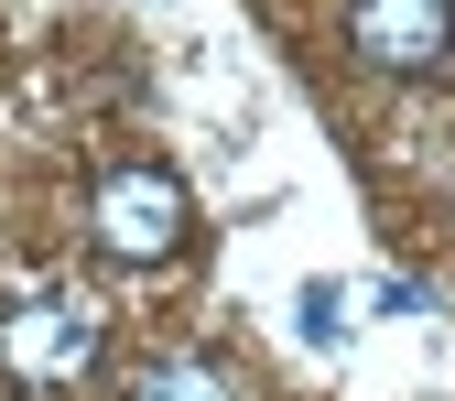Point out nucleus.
I'll use <instances>...</instances> for the list:
<instances>
[{"label": "nucleus", "instance_id": "1", "mask_svg": "<svg viewBox=\"0 0 455 401\" xmlns=\"http://www.w3.org/2000/svg\"><path fill=\"white\" fill-rule=\"evenodd\" d=\"M87 239L120 261V271H163L185 239H196V196L174 163H108L98 196H87Z\"/></svg>", "mask_w": 455, "mask_h": 401}, {"label": "nucleus", "instance_id": "2", "mask_svg": "<svg viewBox=\"0 0 455 401\" xmlns=\"http://www.w3.org/2000/svg\"><path fill=\"white\" fill-rule=\"evenodd\" d=\"M0 369L33 380V390L87 380V369H98V304H76V293H33V304H12V315H0Z\"/></svg>", "mask_w": 455, "mask_h": 401}, {"label": "nucleus", "instance_id": "5", "mask_svg": "<svg viewBox=\"0 0 455 401\" xmlns=\"http://www.w3.org/2000/svg\"><path fill=\"white\" fill-rule=\"evenodd\" d=\"M336 325H347V293H336V282H315V293H304V336H336Z\"/></svg>", "mask_w": 455, "mask_h": 401}, {"label": "nucleus", "instance_id": "3", "mask_svg": "<svg viewBox=\"0 0 455 401\" xmlns=\"http://www.w3.org/2000/svg\"><path fill=\"white\" fill-rule=\"evenodd\" d=\"M347 44L379 76H434L455 66V0H347Z\"/></svg>", "mask_w": 455, "mask_h": 401}, {"label": "nucleus", "instance_id": "4", "mask_svg": "<svg viewBox=\"0 0 455 401\" xmlns=\"http://www.w3.org/2000/svg\"><path fill=\"white\" fill-rule=\"evenodd\" d=\"M131 401H239V380H228L217 358H152Z\"/></svg>", "mask_w": 455, "mask_h": 401}]
</instances>
